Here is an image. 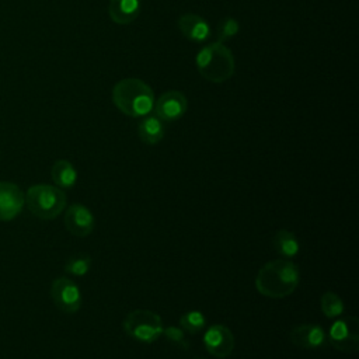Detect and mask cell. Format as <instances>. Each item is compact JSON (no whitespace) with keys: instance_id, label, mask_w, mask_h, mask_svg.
I'll list each match as a JSON object with an SVG mask.
<instances>
[{"instance_id":"15","label":"cell","mask_w":359,"mask_h":359,"mask_svg":"<svg viewBox=\"0 0 359 359\" xmlns=\"http://www.w3.org/2000/svg\"><path fill=\"white\" fill-rule=\"evenodd\" d=\"M164 123L157 115H146L137 126L139 137L146 144H157L164 137Z\"/></svg>"},{"instance_id":"17","label":"cell","mask_w":359,"mask_h":359,"mask_svg":"<svg viewBox=\"0 0 359 359\" xmlns=\"http://www.w3.org/2000/svg\"><path fill=\"white\" fill-rule=\"evenodd\" d=\"M273 247L276 252H279L285 258H293L300 251L299 240L292 231L286 229H280L276 231V234L273 236Z\"/></svg>"},{"instance_id":"20","label":"cell","mask_w":359,"mask_h":359,"mask_svg":"<svg viewBox=\"0 0 359 359\" xmlns=\"http://www.w3.org/2000/svg\"><path fill=\"white\" fill-rule=\"evenodd\" d=\"M206 320L205 316L198 311V310H192V311H187L181 316L180 318V325L184 331L189 332V334H198L205 328Z\"/></svg>"},{"instance_id":"22","label":"cell","mask_w":359,"mask_h":359,"mask_svg":"<svg viewBox=\"0 0 359 359\" xmlns=\"http://www.w3.org/2000/svg\"><path fill=\"white\" fill-rule=\"evenodd\" d=\"M163 335H164L171 344H174L175 346L182 348V349H187V348H188V342H187V338H185V334H184V330H182V328L175 327V325H170V327H167V328L163 330Z\"/></svg>"},{"instance_id":"11","label":"cell","mask_w":359,"mask_h":359,"mask_svg":"<svg viewBox=\"0 0 359 359\" xmlns=\"http://www.w3.org/2000/svg\"><path fill=\"white\" fill-rule=\"evenodd\" d=\"M94 215L93 212L81 205V203H73L67 208L65 213V226L69 233H72L76 237H87L94 230Z\"/></svg>"},{"instance_id":"7","label":"cell","mask_w":359,"mask_h":359,"mask_svg":"<svg viewBox=\"0 0 359 359\" xmlns=\"http://www.w3.org/2000/svg\"><path fill=\"white\" fill-rule=\"evenodd\" d=\"M50 297L55 306L67 314H73L81 307V292L69 278H56L50 285Z\"/></svg>"},{"instance_id":"1","label":"cell","mask_w":359,"mask_h":359,"mask_svg":"<svg viewBox=\"0 0 359 359\" xmlns=\"http://www.w3.org/2000/svg\"><path fill=\"white\" fill-rule=\"evenodd\" d=\"M300 283V271L287 259H273L264 264L255 276V289L269 299H283L292 294Z\"/></svg>"},{"instance_id":"21","label":"cell","mask_w":359,"mask_h":359,"mask_svg":"<svg viewBox=\"0 0 359 359\" xmlns=\"http://www.w3.org/2000/svg\"><path fill=\"white\" fill-rule=\"evenodd\" d=\"M240 31V22L233 18V17H226L223 18L219 25H217V31H216V35H217V42H222L224 43L226 41H229L230 38L236 36Z\"/></svg>"},{"instance_id":"14","label":"cell","mask_w":359,"mask_h":359,"mask_svg":"<svg viewBox=\"0 0 359 359\" xmlns=\"http://www.w3.org/2000/svg\"><path fill=\"white\" fill-rule=\"evenodd\" d=\"M142 11L140 0H109L108 15L118 25L133 22Z\"/></svg>"},{"instance_id":"12","label":"cell","mask_w":359,"mask_h":359,"mask_svg":"<svg viewBox=\"0 0 359 359\" xmlns=\"http://www.w3.org/2000/svg\"><path fill=\"white\" fill-rule=\"evenodd\" d=\"M293 345L304 349H317L327 342V334L318 324H300L290 331Z\"/></svg>"},{"instance_id":"3","label":"cell","mask_w":359,"mask_h":359,"mask_svg":"<svg viewBox=\"0 0 359 359\" xmlns=\"http://www.w3.org/2000/svg\"><path fill=\"white\" fill-rule=\"evenodd\" d=\"M195 63L199 74L215 84H220L231 79L236 70V60L231 50L217 41L205 45L196 53Z\"/></svg>"},{"instance_id":"9","label":"cell","mask_w":359,"mask_h":359,"mask_svg":"<svg viewBox=\"0 0 359 359\" xmlns=\"http://www.w3.org/2000/svg\"><path fill=\"white\" fill-rule=\"evenodd\" d=\"M188 108L187 97L177 90H168L163 93L157 101H154V115L163 122H174L184 116Z\"/></svg>"},{"instance_id":"6","label":"cell","mask_w":359,"mask_h":359,"mask_svg":"<svg viewBox=\"0 0 359 359\" xmlns=\"http://www.w3.org/2000/svg\"><path fill=\"white\" fill-rule=\"evenodd\" d=\"M327 341L334 349L344 353H355L359 349V321L356 317L335 320L327 334Z\"/></svg>"},{"instance_id":"16","label":"cell","mask_w":359,"mask_h":359,"mask_svg":"<svg viewBox=\"0 0 359 359\" xmlns=\"http://www.w3.org/2000/svg\"><path fill=\"white\" fill-rule=\"evenodd\" d=\"M50 175L55 185L60 189L73 188L77 182V171L74 165L65 158L56 160L50 168Z\"/></svg>"},{"instance_id":"5","label":"cell","mask_w":359,"mask_h":359,"mask_svg":"<svg viewBox=\"0 0 359 359\" xmlns=\"http://www.w3.org/2000/svg\"><path fill=\"white\" fill-rule=\"evenodd\" d=\"M122 327L126 335L143 344H151L157 341L163 335L164 330L161 317L157 313L144 309L130 311L125 317Z\"/></svg>"},{"instance_id":"8","label":"cell","mask_w":359,"mask_h":359,"mask_svg":"<svg viewBox=\"0 0 359 359\" xmlns=\"http://www.w3.org/2000/svg\"><path fill=\"white\" fill-rule=\"evenodd\" d=\"M203 345L210 355L224 359L231 355L236 346V339L227 325L213 324L203 334Z\"/></svg>"},{"instance_id":"23","label":"cell","mask_w":359,"mask_h":359,"mask_svg":"<svg viewBox=\"0 0 359 359\" xmlns=\"http://www.w3.org/2000/svg\"><path fill=\"white\" fill-rule=\"evenodd\" d=\"M195 359H203V358H195Z\"/></svg>"},{"instance_id":"10","label":"cell","mask_w":359,"mask_h":359,"mask_svg":"<svg viewBox=\"0 0 359 359\" xmlns=\"http://www.w3.org/2000/svg\"><path fill=\"white\" fill-rule=\"evenodd\" d=\"M25 205V196L17 184L0 181V222L17 217Z\"/></svg>"},{"instance_id":"13","label":"cell","mask_w":359,"mask_h":359,"mask_svg":"<svg viewBox=\"0 0 359 359\" xmlns=\"http://www.w3.org/2000/svg\"><path fill=\"white\" fill-rule=\"evenodd\" d=\"M177 24H178L181 34L191 42L202 43V42L208 41L210 36L209 22L198 14L185 13L178 18Z\"/></svg>"},{"instance_id":"2","label":"cell","mask_w":359,"mask_h":359,"mask_svg":"<svg viewBox=\"0 0 359 359\" xmlns=\"http://www.w3.org/2000/svg\"><path fill=\"white\" fill-rule=\"evenodd\" d=\"M154 101L151 87L140 79H122L112 88V102L122 114L132 118L149 115L153 111Z\"/></svg>"},{"instance_id":"4","label":"cell","mask_w":359,"mask_h":359,"mask_svg":"<svg viewBox=\"0 0 359 359\" xmlns=\"http://www.w3.org/2000/svg\"><path fill=\"white\" fill-rule=\"evenodd\" d=\"M28 210L42 220L57 217L66 208V194L56 185L35 184L24 194Z\"/></svg>"},{"instance_id":"19","label":"cell","mask_w":359,"mask_h":359,"mask_svg":"<svg viewBox=\"0 0 359 359\" xmlns=\"http://www.w3.org/2000/svg\"><path fill=\"white\" fill-rule=\"evenodd\" d=\"M91 268V257L88 254H76L66 261L65 271L74 276H84Z\"/></svg>"},{"instance_id":"18","label":"cell","mask_w":359,"mask_h":359,"mask_svg":"<svg viewBox=\"0 0 359 359\" xmlns=\"http://www.w3.org/2000/svg\"><path fill=\"white\" fill-rule=\"evenodd\" d=\"M320 307L327 318H337L344 313V302L334 292L323 293L320 299Z\"/></svg>"}]
</instances>
